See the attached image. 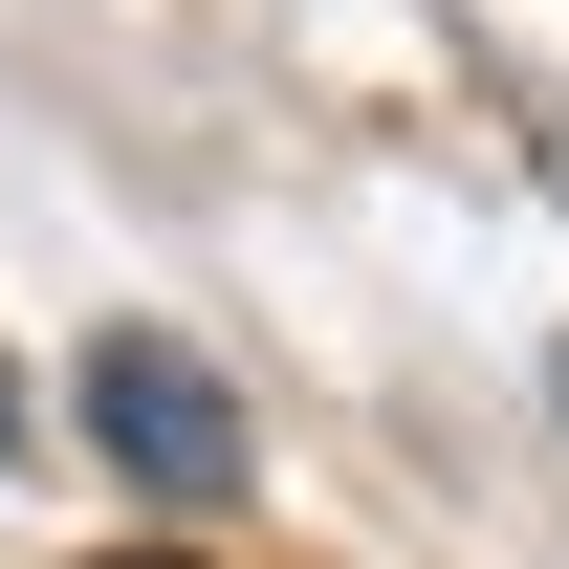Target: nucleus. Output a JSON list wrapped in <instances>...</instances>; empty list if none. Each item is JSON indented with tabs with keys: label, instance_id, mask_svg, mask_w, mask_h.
Returning a JSON list of instances; mask_svg holds the SVG:
<instances>
[{
	"label": "nucleus",
	"instance_id": "1",
	"mask_svg": "<svg viewBox=\"0 0 569 569\" xmlns=\"http://www.w3.org/2000/svg\"><path fill=\"white\" fill-rule=\"evenodd\" d=\"M88 438H110L153 503H219V482H241V395H219L198 351H153V329H110V351H88Z\"/></svg>",
	"mask_w": 569,
	"mask_h": 569
},
{
	"label": "nucleus",
	"instance_id": "3",
	"mask_svg": "<svg viewBox=\"0 0 569 569\" xmlns=\"http://www.w3.org/2000/svg\"><path fill=\"white\" fill-rule=\"evenodd\" d=\"M0 438H22V395H0Z\"/></svg>",
	"mask_w": 569,
	"mask_h": 569
},
{
	"label": "nucleus",
	"instance_id": "2",
	"mask_svg": "<svg viewBox=\"0 0 569 569\" xmlns=\"http://www.w3.org/2000/svg\"><path fill=\"white\" fill-rule=\"evenodd\" d=\"M110 569H176V548H110Z\"/></svg>",
	"mask_w": 569,
	"mask_h": 569
}]
</instances>
